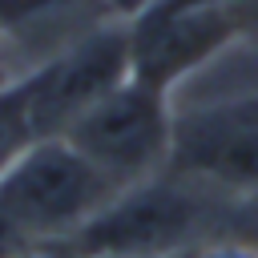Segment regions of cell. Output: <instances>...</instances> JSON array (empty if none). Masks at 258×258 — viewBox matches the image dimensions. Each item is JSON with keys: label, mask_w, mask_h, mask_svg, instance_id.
<instances>
[{"label": "cell", "mask_w": 258, "mask_h": 258, "mask_svg": "<svg viewBox=\"0 0 258 258\" xmlns=\"http://www.w3.org/2000/svg\"><path fill=\"white\" fill-rule=\"evenodd\" d=\"M8 258H89L73 238H44V242H24Z\"/></svg>", "instance_id": "ba28073f"}, {"label": "cell", "mask_w": 258, "mask_h": 258, "mask_svg": "<svg viewBox=\"0 0 258 258\" xmlns=\"http://www.w3.org/2000/svg\"><path fill=\"white\" fill-rule=\"evenodd\" d=\"M36 141H40V133L32 125L28 85H24V77H16V81L0 85V173Z\"/></svg>", "instance_id": "52a82bcc"}, {"label": "cell", "mask_w": 258, "mask_h": 258, "mask_svg": "<svg viewBox=\"0 0 258 258\" xmlns=\"http://www.w3.org/2000/svg\"><path fill=\"white\" fill-rule=\"evenodd\" d=\"M189 258H258V250L246 246V242H206Z\"/></svg>", "instance_id": "9c48e42d"}, {"label": "cell", "mask_w": 258, "mask_h": 258, "mask_svg": "<svg viewBox=\"0 0 258 258\" xmlns=\"http://www.w3.org/2000/svg\"><path fill=\"white\" fill-rule=\"evenodd\" d=\"M153 4H234V0H153Z\"/></svg>", "instance_id": "8fae6325"}, {"label": "cell", "mask_w": 258, "mask_h": 258, "mask_svg": "<svg viewBox=\"0 0 258 258\" xmlns=\"http://www.w3.org/2000/svg\"><path fill=\"white\" fill-rule=\"evenodd\" d=\"M173 133L177 109L169 105V93H157L129 77L89 113H81L64 141L77 145L117 185H137L169 169Z\"/></svg>", "instance_id": "3957f363"}, {"label": "cell", "mask_w": 258, "mask_h": 258, "mask_svg": "<svg viewBox=\"0 0 258 258\" xmlns=\"http://www.w3.org/2000/svg\"><path fill=\"white\" fill-rule=\"evenodd\" d=\"M169 173L210 194H258V93L177 113Z\"/></svg>", "instance_id": "8992f818"}, {"label": "cell", "mask_w": 258, "mask_h": 258, "mask_svg": "<svg viewBox=\"0 0 258 258\" xmlns=\"http://www.w3.org/2000/svg\"><path fill=\"white\" fill-rule=\"evenodd\" d=\"M125 81H129V20L93 28L64 52L24 73L32 125L40 141L64 137L81 113H89L101 97H109Z\"/></svg>", "instance_id": "5b68a950"}, {"label": "cell", "mask_w": 258, "mask_h": 258, "mask_svg": "<svg viewBox=\"0 0 258 258\" xmlns=\"http://www.w3.org/2000/svg\"><path fill=\"white\" fill-rule=\"evenodd\" d=\"M242 32L234 4H149L129 20V77L173 93Z\"/></svg>", "instance_id": "277c9868"}, {"label": "cell", "mask_w": 258, "mask_h": 258, "mask_svg": "<svg viewBox=\"0 0 258 258\" xmlns=\"http://www.w3.org/2000/svg\"><path fill=\"white\" fill-rule=\"evenodd\" d=\"M16 246H24V242H20V238H16V234H12V230H8L4 222H0V258H8V254H12Z\"/></svg>", "instance_id": "30bf717a"}, {"label": "cell", "mask_w": 258, "mask_h": 258, "mask_svg": "<svg viewBox=\"0 0 258 258\" xmlns=\"http://www.w3.org/2000/svg\"><path fill=\"white\" fill-rule=\"evenodd\" d=\"M210 226V189L177 173L125 185L73 242L89 258H185Z\"/></svg>", "instance_id": "7a4b0ae2"}, {"label": "cell", "mask_w": 258, "mask_h": 258, "mask_svg": "<svg viewBox=\"0 0 258 258\" xmlns=\"http://www.w3.org/2000/svg\"><path fill=\"white\" fill-rule=\"evenodd\" d=\"M121 189L77 145L44 137L0 173V222L20 242L73 238Z\"/></svg>", "instance_id": "6da1fadb"}]
</instances>
